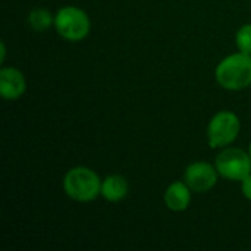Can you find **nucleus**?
Here are the masks:
<instances>
[{
	"label": "nucleus",
	"instance_id": "obj_12",
	"mask_svg": "<svg viewBox=\"0 0 251 251\" xmlns=\"http://www.w3.org/2000/svg\"><path fill=\"white\" fill-rule=\"evenodd\" d=\"M241 193H243L244 199L251 201V174L241 181Z\"/></svg>",
	"mask_w": 251,
	"mask_h": 251
},
{
	"label": "nucleus",
	"instance_id": "obj_9",
	"mask_svg": "<svg viewBox=\"0 0 251 251\" xmlns=\"http://www.w3.org/2000/svg\"><path fill=\"white\" fill-rule=\"evenodd\" d=\"M129 193L128 179L121 174H112L101 181V197L109 203H119Z\"/></svg>",
	"mask_w": 251,
	"mask_h": 251
},
{
	"label": "nucleus",
	"instance_id": "obj_11",
	"mask_svg": "<svg viewBox=\"0 0 251 251\" xmlns=\"http://www.w3.org/2000/svg\"><path fill=\"white\" fill-rule=\"evenodd\" d=\"M235 46L238 51L251 54V24H244L235 32Z\"/></svg>",
	"mask_w": 251,
	"mask_h": 251
},
{
	"label": "nucleus",
	"instance_id": "obj_1",
	"mask_svg": "<svg viewBox=\"0 0 251 251\" xmlns=\"http://www.w3.org/2000/svg\"><path fill=\"white\" fill-rule=\"evenodd\" d=\"M215 79L224 90L243 91L251 85V54L237 51L225 56L215 68Z\"/></svg>",
	"mask_w": 251,
	"mask_h": 251
},
{
	"label": "nucleus",
	"instance_id": "obj_13",
	"mask_svg": "<svg viewBox=\"0 0 251 251\" xmlns=\"http://www.w3.org/2000/svg\"><path fill=\"white\" fill-rule=\"evenodd\" d=\"M6 59V44L4 41H1V62H4Z\"/></svg>",
	"mask_w": 251,
	"mask_h": 251
},
{
	"label": "nucleus",
	"instance_id": "obj_10",
	"mask_svg": "<svg viewBox=\"0 0 251 251\" xmlns=\"http://www.w3.org/2000/svg\"><path fill=\"white\" fill-rule=\"evenodd\" d=\"M29 28L35 32H44L54 26V15L46 7H34L26 16Z\"/></svg>",
	"mask_w": 251,
	"mask_h": 251
},
{
	"label": "nucleus",
	"instance_id": "obj_14",
	"mask_svg": "<svg viewBox=\"0 0 251 251\" xmlns=\"http://www.w3.org/2000/svg\"><path fill=\"white\" fill-rule=\"evenodd\" d=\"M249 153H250V156H251V141H250V146H249Z\"/></svg>",
	"mask_w": 251,
	"mask_h": 251
},
{
	"label": "nucleus",
	"instance_id": "obj_5",
	"mask_svg": "<svg viewBox=\"0 0 251 251\" xmlns=\"http://www.w3.org/2000/svg\"><path fill=\"white\" fill-rule=\"evenodd\" d=\"M215 166L222 178L241 182L251 174V156L243 149L228 146L218 153Z\"/></svg>",
	"mask_w": 251,
	"mask_h": 251
},
{
	"label": "nucleus",
	"instance_id": "obj_7",
	"mask_svg": "<svg viewBox=\"0 0 251 251\" xmlns=\"http://www.w3.org/2000/svg\"><path fill=\"white\" fill-rule=\"evenodd\" d=\"M26 91V78L18 68L3 66L0 69V94L6 101L19 100Z\"/></svg>",
	"mask_w": 251,
	"mask_h": 251
},
{
	"label": "nucleus",
	"instance_id": "obj_4",
	"mask_svg": "<svg viewBox=\"0 0 251 251\" xmlns=\"http://www.w3.org/2000/svg\"><path fill=\"white\" fill-rule=\"evenodd\" d=\"M241 121L231 110L216 112L206 128V138L210 149H225L231 146L240 135Z\"/></svg>",
	"mask_w": 251,
	"mask_h": 251
},
{
	"label": "nucleus",
	"instance_id": "obj_2",
	"mask_svg": "<svg viewBox=\"0 0 251 251\" xmlns=\"http://www.w3.org/2000/svg\"><path fill=\"white\" fill-rule=\"evenodd\" d=\"M101 178L97 172L87 166L71 168L62 181V188L66 197L76 203H90L101 197Z\"/></svg>",
	"mask_w": 251,
	"mask_h": 251
},
{
	"label": "nucleus",
	"instance_id": "obj_3",
	"mask_svg": "<svg viewBox=\"0 0 251 251\" xmlns=\"http://www.w3.org/2000/svg\"><path fill=\"white\" fill-rule=\"evenodd\" d=\"M54 29L63 40L79 43L90 35L91 19L82 7L66 4L54 13Z\"/></svg>",
	"mask_w": 251,
	"mask_h": 251
},
{
	"label": "nucleus",
	"instance_id": "obj_8",
	"mask_svg": "<svg viewBox=\"0 0 251 251\" xmlns=\"http://www.w3.org/2000/svg\"><path fill=\"white\" fill-rule=\"evenodd\" d=\"M191 194L193 191L184 179L174 181L172 184L168 185L163 194V201H165L166 209L175 213L185 212L191 204Z\"/></svg>",
	"mask_w": 251,
	"mask_h": 251
},
{
	"label": "nucleus",
	"instance_id": "obj_6",
	"mask_svg": "<svg viewBox=\"0 0 251 251\" xmlns=\"http://www.w3.org/2000/svg\"><path fill=\"white\" fill-rule=\"evenodd\" d=\"M219 172L215 163H209L204 160L190 163L184 171V181L191 188L193 193L204 194L213 190L219 179Z\"/></svg>",
	"mask_w": 251,
	"mask_h": 251
}]
</instances>
